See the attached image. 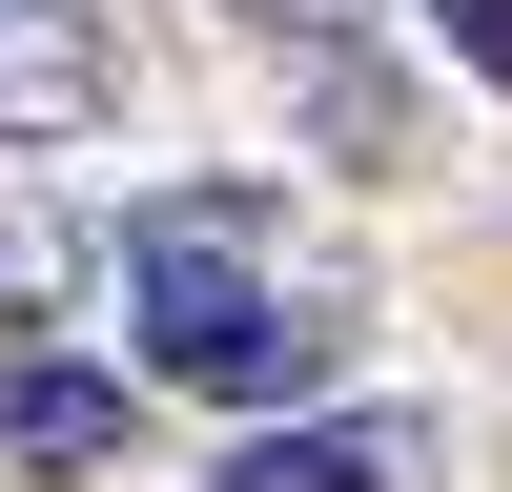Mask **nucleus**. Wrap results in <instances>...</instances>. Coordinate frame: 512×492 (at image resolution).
<instances>
[{"mask_svg":"<svg viewBox=\"0 0 512 492\" xmlns=\"http://www.w3.org/2000/svg\"><path fill=\"white\" fill-rule=\"evenodd\" d=\"M123 349H144V390L308 410L328 369H349V287L287 267V205L185 185V205H144V226H123Z\"/></svg>","mask_w":512,"mask_h":492,"instance_id":"obj_1","label":"nucleus"},{"mask_svg":"<svg viewBox=\"0 0 512 492\" xmlns=\"http://www.w3.org/2000/svg\"><path fill=\"white\" fill-rule=\"evenodd\" d=\"M123 103V62L62 21V0H0V144H82V123Z\"/></svg>","mask_w":512,"mask_h":492,"instance_id":"obj_2","label":"nucleus"},{"mask_svg":"<svg viewBox=\"0 0 512 492\" xmlns=\"http://www.w3.org/2000/svg\"><path fill=\"white\" fill-rule=\"evenodd\" d=\"M0 451L21 472H103L123 451V369H0Z\"/></svg>","mask_w":512,"mask_h":492,"instance_id":"obj_3","label":"nucleus"},{"mask_svg":"<svg viewBox=\"0 0 512 492\" xmlns=\"http://www.w3.org/2000/svg\"><path fill=\"white\" fill-rule=\"evenodd\" d=\"M226 492H410V431H246Z\"/></svg>","mask_w":512,"mask_h":492,"instance_id":"obj_4","label":"nucleus"},{"mask_svg":"<svg viewBox=\"0 0 512 492\" xmlns=\"http://www.w3.org/2000/svg\"><path fill=\"white\" fill-rule=\"evenodd\" d=\"M451 62H472V82H512V0H451Z\"/></svg>","mask_w":512,"mask_h":492,"instance_id":"obj_5","label":"nucleus"},{"mask_svg":"<svg viewBox=\"0 0 512 492\" xmlns=\"http://www.w3.org/2000/svg\"><path fill=\"white\" fill-rule=\"evenodd\" d=\"M246 21H287V41H349V21H369V0H246Z\"/></svg>","mask_w":512,"mask_h":492,"instance_id":"obj_6","label":"nucleus"}]
</instances>
